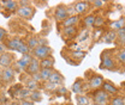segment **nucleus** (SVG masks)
<instances>
[{"mask_svg":"<svg viewBox=\"0 0 125 105\" xmlns=\"http://www.w3.org/2000/svg\"><path fill=\"white\" fill-rule=\"evenodd\" d=\"M1 6L9 12H15L18 8V2L13 0H6V1H1Z\"/></svg>","mask_w":125,"mask_h":105,"instance_id":"2eb2a0df","label":"nucleus"},{"mask_svg":"<svg viewBox=\"0 0 125 105\" xmlns=\"http://www.w3.org/2000/svg\"><path fill=\"white\" fill-rule=\"evenodd\" d=\"M102 24H104V18H101V17H95L94 26H101Z\"/></svg>","mask_w":125,"mask_h":105,"instance_id":"4c0bfd02","label":"nucleus"},{"mask_svg":"<svg viewBox=\"0 0 125 105\" xmlns=\"http://www.w3.org/2000/svg\"><path fill=\"white\" fill-rule=\"evenodd\" d=\"M115 35H117V38H119L122 41V43H124L125 40V28H122L118 31H115Z\"/></svg>","mask_w":125,"mask_h":105,"instance_id":"473e14b6","label":"nucleus"},{"mask_svg":"<svg viewBox=\"0 0 125 105\" xmlns=\"http://www.w3.org/2000/svg\"><path fill=\"white\" fill-rule=\"evenodd\" d=\"M21 90H22V86H21V85H18V84H17V85H13V86L9 90V94H10V96H17V93Z\"/></svg>","mask_w":125,"mask_h":105,"instance_id":"c756f323","label":"nucleus"},{"mask_svg":"<svg viewBox=\"0 0 125 105\" xmlns=\"http://www.w3.org/2000/svg\"><path fill=\"white\" fill-rule=\"evenodd\" d=\"M32 56L39 61L47 59L52 56V48L49 45H37L35 49H32Z\"/></svg>","mask_w":125,"mask_h":105,"instance_id":"f257e3e1","label":"nucleus"},{"mask_svg":"<svg viewBox=\"0 0 125 105\" xmlns=\"http://www.w3.org/2000/svg\"><path fill=\"white\" fill-rule=\"evenodd\" d=\"M67 17H69V13H67V7H66V6L59 5V6L55 7V11H54V18H55L58 22L65 20Z\"/></svg>","mask_w":125,"mask_h":105,"instance_id":"39448f33","label":"nucleus"},{"mask_svg":"<svg viewBox=\"0 0 125 105\" xmlns=\"http://www.w3.org/2000/svg\"><path fill=\"white\" fill-rule=\"evenodd\" d=\"M83 81H82V79H77L73 84H72V92L75 93V94H82V92H83Z\"/></svg>","mask_w":125,"mask_h":105,"instance_id":"f3484780","label":"nucleus"},{"mask_svg":"<svg viewBox=\"0 0 125 105\" xmlns=\"http://www.w3.org/2000/svg\"><path fill=\"white\" fill-rule=\"evenodd\" d=\"M52 105H60V104H52Z\"/></svg>","mask_w":125,"mask_h":105,"instance_id":"a18cd8bd","label":"nucleus"},{"mask_svg":"<svg viewBox=\"0 0 125 105\" xmlns=\"http://www.w3.org/2000/svg\"><path fill=\"white\" fill-rule=\"evenodd\" d=\"M100 68L101 69H107V71H115L117 65L115 61L112 59V56H104L101 55V63H100Z\"/></svg>","mask_w":125,"mask_h":105,"instance_id":"7ed1b4c3","label":"nucleus"},{"mask_svg":"<svg viewBox=\"0 0 125 105\" xmlns=\"http://www.w3.org/2000/svg\"><path fill=\"white\" fill-rule=\"evenodd\" d=\"M28 48L29 49H35L37 45H39V43H37V38L36 37H30V40L28 41Z\"/></svg>","mask_w":125,"mask_h":105,"instance_id":"7c9ffc66","label":"nucleus"},{"mask_svg":"<svg viewBox=\"0 0 125 105\" xmlns=\"http://www.w3.org/2000/svg\"><path fill=\"white\" fill-rule=\"evenodd\" d=\"M58 87H59V86H57L55 84H52V82H49V81H47L46 85H45V89L48 91H55Z\"/></svg>","mask_w":125,"mask_h":105,"instance_id":"c9c22d12","label":"nucleus"},{"mask_svg":"<svg viewBox=\"0 0 125 105\" xmlns=\"http://www.w3.org/2000/svg\"><path fill=\"white\" fill-rule=\"evenodd\" d=\"M31 60H32V56H31L30 54H25V55H23L19 60L17 61V66H18V68L25 71L27 67L29 66V63L31 62Z\"/></svg>","mask_w":125,"mask_h":105,"instance_id":"ddd939ff","label":"nucleus"},{"mask_svg":"<svg viewBox=\"0 0 125 105\" xmlns=\"http://www.w3.org/2000/svg\"><path fill=\"white\" fill-rule=\"evenodd\" d=\"M1 8H2V6H1V2H0V11H1Z\"/></svg>","mask_w":125,"mask_h":105,"instance_id":"c03bdc74","label":"nucleus"},{"mask_svg":"<svg viewBox=\"0 0 125 105\" xmlns=\"http://www.w3.org/2000/svg\"><path fill=\"white\" fill-rule=\"evenodd\" d=\"M94 103L96 105H106L108 103L109 96L102 90H96L93 94Z\"/></svg>","mask_w":125,"mask_h":105,"instance_id":"f03ea898","label":"nucleus"},{"mask_svg":"<svg viewBox=\"0 0 125 105\" xmlns=\"http://www.w3.org/2000/svg\"><path fill=\"white\" fill-rule=\"evenodd\" d=\"M115 38H117V35H115V31H109L108 33H106L105 35V38H104V42L105 43H113L114 41H115Z\"/></svg>","mask_w":125,"mask_h":105,"instance_id":"5701e85b","label":"nucleus"},{"mask_svg":"<svg viewBox=\"0 0 125 105\" xmlns=\"http://www.w3.org/2000/svg\"><path fill=\"white\" fill-rule=\"evenodd\" d=\"M117 59L119 60V62H120L122 65H124V62H125V51H124V49H120L119 54H117Z\"/></svg>","mask_w":125,"mask_h":105,"instance_id":"f704fd0d","label":"nucleus"},{"mask_svg":"<svg viewBox=\"0 0 125 105\" xmlns=\"http://www.w3.org/2000/svg\"><path fill=\"white\" fill-rule=\"evenodd\" d=\"M69 105H73V104H69Z\"/></svg>","mask_w":125,"mask_h":105,"instance_id":"49530a36","label":"nucleus"},{"mask_svg":"<svg viewBox=\"0 0 125 105\" xmlns=\"http://www.w3.org/2000/svg\"><path fill=\"white\" fill-rule=\"evenodd\" d=\"M101 87H102V91H105L108 96H117L119 93L118 87L114 84H112L111 81H104V84H102Z\"/></svg>","mask_w":125,"mask_h":105,"instance_id":"423d86ee","label":"nucleus"},{"mask_svg":"<svg viewBox=\"0 0 125 105\" xmlns=\"http://www.w3.org/2000/svg\"><path fill=\"white\" fill-rule=\"evenodd\" d=\"M76 102H77V105H90L89 98L83 94H76Z\"/></svg>","mask_w":125,"mask_h":105,"instance_id":"4be33fe9","label":"nucleus"},{"mask_svg":"<svg viewBox=\"0 0 125 105\" xmlns=\"http://www.w3.org/2000/svg\"><path fill=\"white\" fill-rule=\"evenodd\" d=\"M124 98L120 97V96H114L111 102H109V105H124Z\"/></svg>","mask_w":125,"mask_h":105,"instance_id":"cd10ccee","label":"nucleus"},{"mask_svg":"<svg viewBox=\"0 0 125 105\" xmlns=\"http://www.w3.org/2000/svg\"><path fill=\"white\" fill-rule=\"evenodd\" d=\"M78 22H79V16L77 15H72V16H69L65 20H62V25L64 28H70V26H76V24H77Z\"/></svg>","mask_w":125,"mask_h":105,"instance_id":"4468645a","label":"nucleus"},{"mask_svg":"<svg viewBox=\"0 0 125 105\" xmlns=\"http://www.w3.org/2000/svg\"><path fill=\"white\" fill-rule=\"evenodd\" d=\"M47 81H49L52 84H55L57 86H62V84H64V76L58 71H53L51 73V75H49V78H48Z\"/></svg>","mask_w":125,"mask_h":105,"instance_id":"0eeeda50","label":"nucleus"},{"mask_svg":"<svg viewBox=\"0 0 125 105\" xmlns=\"http://www.w3.org/2000/svg\"><path fill=\"white\" fill-rule=\"evenodd\" d=\"M40 69H41V67H40V61L32 57V60H31V62L29 63V66L27 67L25 72H27L28 74L34 75V74H36V73H39Z\"/></svg>","mask_w":125,"mask_h":105,"instance_id":"9d476101","label":"nucleus"},{"mask_svg":"<svg viewBox=\"0 0 125 105\" xmlns=\"http://www.w3.org/2000/svg\"><path fill=\"white\" fill-rule=\"evenodd\" d=\"M104 78L101 76V75L99 74H94L92 76V79H90V81H89V87H92L93 90H99L101 86H102V84H104Z\"/></svg>","mask_w":125,"mask_h":105,"instance_id":"1a4fd4ad","label":"nucleus"},{"mask_svg":"<svg viewBox=\"0 0 125 105\" xmlns=\"http://www.w3.org/2000/svg\"><path fill=\"white\" fill-rule=\"evenodd\" d=\"M29 98H30V102H32L34 104L37 103V102H41V99H42V97H41V92H39V91H34V92H31L30 96H29Z\"/></svg>","mask_w":125,"mask_h":105,"instance_id":"393cba45","label":"nucleus"},{"mask_svg":"<svg viewBox=\"0 0 125 105\" xmlns=\"http://www.w3.org/2000/svg\"><path fill=\"white\" fill-rule=\"evenodd\" d=\"M2 53H5V45L0 43V54H2Z\"/></svg>","mask_w":125,"mask_h":105,"instance_id":"37998d69","label":"nucleus"},{"mask_svg":"<svg viewBox=\"0 0 125 105\" xmlns=\"http://www.w3.org/2000/svg\"><path fill=\"white\" fill-rule=\"evenodd\" d=\"M94 22H95V16L89 15L87 16L84 19H83V23L87 28H90V26H94Z\"/></svg>","mask_w":125,"mask_h":105,"instance_id":"bb28decb","label":"nucleus"},{"mask_svg":"<svg viewBox=\"0 0 125 105\" xmlns=\"http://www.w3.org/2000/svg\"><path fill=\"white\" fill-rule=\"evenodd\" d=\"M77 33V28L76 26H70V28H62V35L64 38L66 37H72Z\"/></svg>","mask_w":125,"mask_h":105,"instance_id":"a211bd4d","label":"nucleus"},{"mask_svg":"<svg viewBox=\"0 0 125 105\" xmlns=\"http://www.w3.org/2000/svg\"><path fill=\"white\" fill-rule=\"evenodd\" d=\"M93 5L95 7H101L104 6V1H93Z\"/></svg>","mask_w":125,"mask_h":105,"instance_id":"79ce46f5","label":"nucleus"},{"mask_svg":"<svg viewBox=\"0 0 125 105\" xmlns=\"http://www.w3.org/2000/svg\"><path fill=\"white\" fill-rule=\"evenodd\" d=\"M22 44H23V41H22V40H19V38H13V40L9 41L7 48H9L10 50H15V51H17V49H18Z\"/></svg>","mask_w":125,"mask_h":105,"instance_id":"6ab92c4d","label":"nucleus"},{"mask_svg":"<svg viewBox=\"0 0 125 105\" xmlns=\"http://www.w3.org/2000/svg\"><path fill=\"white\" fill-rule=\"evenodd\" d=\"M1 79H2L4 82H7V84L11 82V81H13V79H15V71L11 67L4 68V71L1 73Z\"/></svg>","mask_w":125,"mask_h":105,"instance_id":"f8f14e48","label":"nucleus"},{"mask_svg":"<svg viewBox=\"0 0 125 105\" xmlns=\"http://www.w3.org/2000/svg\"><path fill=\"white\" fill-rule=\"evenodd\" d=\"M88 37H89V31L88 30L83 31V32L78 36V42H84V41L88 40Z\"/></svg>","mask_w":125,"mask_h":105,"instance_id":"72a5a7b5","label":"nucleus"},{"mask_svg":"<svg viewBox=\"0 0 125 105\" xmlns=\"http://www.w3.org/2000/svg\"><path fill=\"white\" fill-rule=\"evenodd\" d=\"M37 84H39V82L34 81L32 79H31V80H28V81H27V85H25V89L29 90L30 92L37 91V89H39V85H37Z\"/></svg>","mask_w":125,"mask_h":105,"instance_id":"a878e982","label":"nucleus"},{"mask_svg":"<svg viewBox=\"0 0 125 105\" xmlns=\"http://www.w3.org/2000/svg\"><path fill=\"white\" fill-rule=\"evenodd\" d=\"M54 63H55V60L52 56H49L47 59H43V60L40 61V67L41 68H53Z\"/></svg>","mask_w":125,"mask_h":105,"instance_id":"aec40b11","label":"nucleus"},{"mask_svg":"<svg viewBox=\"0 0 125 105\" xmlns=\"http://www.w3.org/2000/svg\"><path fill=\"white\" fill-rule=\"evenodd\" d=\"M88 10H89V4L85 2V1H78L73 6V11H75V13L77 16L85 13Z\"/></svg>","mask_w":125,"mask_h":105,"instance_id":"9b49d317","label":"nucleus"},{"mask_svg":"<svg viewBox=\"0 0 125 105\" xmlns=\"http://www.w3.org/2000/svg\"><path fill=\"white\" fill-rule=\"evenodd\" d=\"M32 78V80L34 81H36V82H39V81H41V76H40V73H36V74H34V75H31Z\"/></svg>","mask_w":125,"mask_h":105,"instance_id":"58836bf2","label":"nucleus"},{"mask_svg":"<svg viewBox=\"0 0 125 105\" xmlns=\"http://www.w3.org/2000/svg\"><path fill=\"white\" fill-rule=\"evenodd\" d=\"M70 55H71L72 59H81V60H82V59L87 55V53L83 51V50H79V51H71Z\"/></svg>","mask_w":125,"mask_h":105,"instance_id":"c85d7f7f","label":"nucleus"},{"mask_svg":"<svg viewBox=\"0 0 125 105\" xmlns=\"http://www.w3.org/2000/svg\"><path fill=\"white\" fill-rule=\"evenodd\" d=\"M52 72H53V68H41L40 72H39L40 76H41V80L42 81H47Z\"/></svg>","mask_w":125,"mask_h":105,"instance_id":"412c9836","label":"nucleus"},{"mask_svg":"<svg viewBox=\"0 0 125 105\" xmlns=\"http://www.w3.org/2000/svg\"><path fill=\"white\" fill-rule=\"evenodd\" d=\"M55 92L58 93V96H64V94H66L67 93V90H66V87H64V86H59Z\"/></svg>","mask_w":125,"mask_h":105,"instance_id":"e433bc0d","label":"nucleus"},{"mask_svg":"<svg viewBox=\"0 0 125 105\" xmlns=\"http://www.w3.org/2000/svg\"><path fill=\"white\" fill-rule=\"evenodd\" d=\"M122 28H124V18L123 17L120 19H118V20H113V22L109 23V29H111V31H118L119 29H122Z\"/></svg>","mask_w":125,"mask_h":105,"instance_id":"dca6fc26","label":"nucleus"},{"mask_svg":"<svg viewBox=\"0 0 125 105\" xmlns=\"http://www.w3.org/2000/svg\"><path fill=\"white\" fill-rule=\"evenodd\" d=\"M16 13L21 18H24V19H30L31 17L35 13V10L34 7H31L30 5L28 6H19L16 11Z\"/></svg>","mask_w":125,"mask_h":105,"instance_id":"20e7f679","label":"nucleus"},{"mask_svg":"<svg viewBox=\"0 0 125 105\" xmlns=\"http://www.w3.org/2000/svg\"><path fill=\"white\" fill-rule=\"evenodd\" d=\"M30 93H31V92H30L29 90H27L25 87H24V89L22 87V90H21L19 92H18V93H17V97H18V98H19L21 100H27V99L29 98Z\"/></svg>","mask_w":125,"mask_h":105,"instance_id":"b1692460","label":"nucleus"},{"mask_svg":"<svg viewBox=\"0 0 125 105\" xmlns=\"http://www.w3.org/2000/svg\"><path fill=\"white\" fill-rule=\"evenodd\" d=\"M12 61H13V55H12V54H10V53H7V51L0 54V66H1V67L9 68V67L11 66Z\"/></svg>","mask_w":125,"mask_h":105,"instance_id":"6e6552de","label":"nucleus"},{"mask_svg":"<svg viewBox=\"0 0 125 105\" xmlns=\"http://www.w3.org/2000/svg\"><path fill=\"white\" fill-rule=\"evenodd\" d=\"M17 51H18V53H21L22 55H25V54H29L30 49L28 48V45L25 44V43H23V44H22L19 48H18V49H17Z\"/></svg>","mask_w":125,"mask_h":105,"instance_id":"2f4dec72","label":"nucleus"},{"mask_svg":"<svg viewBox=\"0 0 125 105\" xmlns=\"http://www.w3.org/2000/svg\"><path fill=\"white\" fill-rule=\"evenodd\" d=\"M19 105H35L32 102H30V100H21V103H19Z\"/></svg>","mask_w":125,"mask_h":105,"instance_id":"a19ab883","label":"nucleus"},{"mask_svg":"<svg viewBox=\"0 0 125 105\" xmlns=\"http://www.w3.org/2000/svg\"><path fill=\"white\" fill-rule=\"evenodd\" d=\"M5 36H6V31L4 30L2 28H0V42L5 38Z\"/></svg>","mask_w":125,"mask_h":105,"instance_id":"ea45409f","label":"nucleus"}]
</instances>
